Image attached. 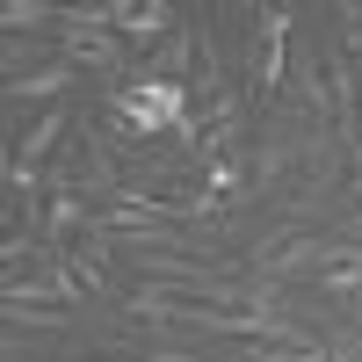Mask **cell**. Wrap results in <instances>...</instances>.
Listing matches in <instances>:
<instances>
[{"instance_id": "cell-9", "label": "cell", "mask_w": 362, "mask_h": 362, "mask_svg": "<svg viewBox=\"0 0 362 362\" xmlns=\"http://www.w3.org/2000/svg\"><path fill=\"white\" fill-rule=\"evenodd\" d=\"M66 8H44V0H8V8H0V29H8V37H22V29H44V22H58Z\"/></svg>"}, {"instance_id": "cell-2", "label": "cell", "mask_w": 362, "mask_h": 362, "mask_svg": "<svg viewBox=\"0 0 362 362\" xmlns=\"http://www.w3.org/2000/svg\"><path fill=\"white\" fill-rule=\"evenodd\" d=\"M0 305H37V312H87V283L73 276V254H44L29 276H0Z\"/></svg>"}, {"instance_id": "cell-5", "label": "cell", "mask_w": 362, "mask_h": 362, "mask_svg": "<svg viewBox=\"0 0 362 362\" xmlns=\"http://www.w3.org/2000/svg\"><path fill=\"white\" fill-rule=\"evenodd\" d=\"M80 80H87V73H80V66H66V58H58V66H37V73L8 80V87H0V95H8V109H22V102H44V109H58V102H66V95H73Z\"/></svg>"}, {"instance_id": "cell-10", "label": "cell", "mask_w": 362, "mask_h": 362, "mask_svg": "<svg viewBox=\"0 0 362 362\" xmlns=\"http://www.w3.org/2000/svg\"><path fill=\"white\" fill-rule=\"evenodd\" d=\"M334 22H341V51H348V58H362V8H355V0H341Z\"/></svg>"}, {"instance_id": "cell-7", "label": "cell", "mask_w": 362, "mask_h": 362, "mask_svg": "<svg viewBox=\"0 0 362 362\" xmlns=\"http://www.w3.org/2000/svg\"><path fill=\"white\" fill-rule=\"evenodd\" d=\"M0 58H8V80H22L37 58L58 66V37H0Z\"/></svg>"}, {"instance_id": "cell-3", "label": "cell", "mask_w": 362, "mask_h": 362, "mask_svg": "<svg viewBox=\"0 0 362 362\" xmlns=\"http://www.w3.org/2000/svg\"><path fill=\"white\" fill-rule=\"evenodd\" d=\"M66 131H80V109L58 102V109H44L37 124H29V131L8 145V160H15V167H29V174H44V160L58 153V138H66Z\"/></svg>"}, {"instance_id": "cell-1", "label": "cell", "mask_w": 362, "mask_h": 362, "mask_svg": "<svg viewBox=\"0 0 362 362\" xmlns=\"http://www.w3.org/2000/svg\"><path fill=\"white\" fill-rule=\"evenodd\" d=\"M290 51H297V8H254V37H247V73H239V87H254V109H268V116L283 109Z\"/></svg>"}, {"instance_id": "cell-6", "label": "cell", "mask_w": 362, "mask_h": 362, "mask_svg": "<svg viewBox=\"0 0 362 362\" xmlns=\"http://www.w3.org/2000/svg\"><path fill=\"white\" fill-rule=\"evenodd\" d=\"M174 29H181V15L167 8V0H138V8H131V22L116 29V37H124V44H131V58L145 66V58H153V51L174 37Z\"/></svg>"}, {"instance_id": "cell-8", "label": "cell", "mask_w": 362, "mask_h": 362, "mask_svg": "<svg viewBox=\"0 0 362 362\" xmlns=\"http://www.w3.org/2000/svg\"><path fill=\"white\" fill-rule=\"evenodd\" d=\"M8 312V334H66V326H80L73 312H37V305H0Z\"/></svg>"}, {"instance_id": "cell-4", "label": "cell", "mask_w": 362, "mask_h": 362, "mask_svg": "<svg viewBox=\"0 0 362 362\" xmlns=\"http://www.w3.org/2000/svg\"><path fill=\"white\" fill-rule=\"evenodd\" d=\"M196 58H203V22H181L174 37L145 58V80H167V87H189V73H196Z\"/></svg>"}]
</instances>
